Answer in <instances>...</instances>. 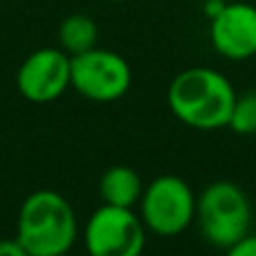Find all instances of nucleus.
<instances>
[{
	"instance_id": "20e7f679",
	"label": "nucleus",
	"mask_w": 256,
	"mask_h": 256,
	"mask_svg": "<svg viewBox=\"0 0 256 256\" xmlns=\"http://www.w3.org/2000/svg\"><path fill=\"white\" fill-rule=\"evenodd\" d=\"M196 200L191 184L180 176H158L142 191L137 214L155 236H180L196 222Z\"/></svg>"
},
{
	"instance_id": "f8f14e48",
	"label": "nucleus",
	"mask_w": 256,
	"mask_h": 256,
	"mask_svg": "<svg viewBox=\"0 0 256 256\" xmlns=\"http://www.w3.org/2000/svg\"><path fill=\"white\" fill-rule=\"evenodd\" d=\"M225 256H256V234H248L243 240L225 250Z\"/></svg>"
},
{
	"instance_id": "9d476101",
	"label": "nucleus",
	"mask_w": 256,
	"mask_h": 256,
	"mask_svg": "<svg viewBox=\"0 0 256 256\" xmlns=\"http://www.w3.org/2000/svg\"><path fill=\"white\" fill-rule=\"evenodd\" d=\"M58 48L70 56L84 54L88 50L97 48L99 38V27L88 14H70L61 20L56 32Z\"/></svg>"
},
{
	"instance_id": "0eeeda50",
	"label": "nucleus",
	"mask_w": 256,
	"mask_h": 256,
	"mask_svg": "<svg viewBox=\"0 0 256 256\" xmlns=\"http://www.w3.org/2000/svg\"><path fill=\"white\" fill-rule=\"evenodd\" d=\"M16 88L32 104H52L70 88V54L61 48H38L16 72Z\"/></svg>"
},
{
	"instance_id": "2eb2a0df",
	"label": "nucleus",
	"mask_w": 256,
	"mask_h": 256,
	"mask_svg": "<svg viewBox=\"0 0 256 256\" xmlns=\"http://www.w3.org/2000/svg\"><path fill=\"white\" fill-rule=\"evenodd\" d=\"M110 2H126V0H110Z\"/></svg>"
},
{
	"instance_id": "9b49d317",
	"label": "nucleus",
	"mask_w": 256,
	"mask_h": 256,
	"mask_svg": "<svg viewBox=\"0 0 256 256\" xmlns=\"http://www.w3.org/2000/svg\"><path fill=\"white\" fill-rule=\"evenodd\" d=\"M227 128H232L236 135H243V137L256 135V90L236 94L234 110H232Z\"/></svg>"
},
{
	"instance_id": "39448f33",
	"label": "nucleus",
	"mask_w": 256,
	"mask_h": 256,
	"mask_svg": "<svg viewBox=\"0 0 256 256\" xmlns=\"http://www.w3.org/2000/svg\"><path fill=\"white\" fill-rule=\"evenodd\" d=\"M146 234L148 230L135 209L102 204L88 216L81 240L88 256H142Z\"/></svg>"
},
{
	"instance_id": "423d86ee",
	"label": "nucleus",
	"mask_w": 256,
	"mask_h": 256,
	"mask_svg": "<svg viewBox=\"0 0 256 256\" xmlns=\"http://www.w3.org/2000/svg\"><path fill=\"white\" fill-rule=\"evenodd\" d=\"M130 63L112 50L92 48L70 56V88L94 104L120 102L130 90Z\"/></svg>"
},
{
	"instance_id": "7ed1b4c3",
	"label": "nucleus",
	"mask_w": 256,
	"mask_h": 256,
	"mask_svg": "<svg viewBox=\"0 0 256 256\" xmlns=\"http://www.w3.org/2000/svg\"><path fill=\"white\" fill-rule=\"evenodd\" d=\"M196 225L202 238L222 252L252 234V202L245 189L232 180L207 184L196 200Z\"/></svg>"
},
{
	"instance_id": "ddd939ff",
	"label": "nucleus",
	"mask_w": 256,
	"mask_h": 256,
	"mask_svg": "<svg viewBox=\"0 0 256 256\" xmlns=\"http://www.w3.org/2000/svg\"><path fill=\"white\" fill-rule=\"evenodd\" d=\"M0 256H30V254L20 245V240L14 236V238H0Z\"/></svg>"
},
{
	"instance_id": "f257e3e1",
	"label": "nucleus",
	"mask_w": 256,
	"mask_h": 256,
	"mask_svg": "<svg viewBox=\"0 0 256 256\" xmlns=\"http://www.w3.org/2000/svg\"><path fill=\"white\" fill-rule=\"evenodd\" d=\"M166 102L173 117L196 130L227 128L236 102V90L214 68H186L171 79Z\"/></svg>"
},
{
	"instance_id": "6e6552de",
	"label": "nucleus",
	"mask_w": 256,
	"mask_h": 256,
	"mask_svg": "<svg viewBox=\"0 0 256 256\" xmlns=\"http://www.w3.org/2000/svg\"><path fill=\"white\" fill-rule=\"evenodd\" d=\"M209 43L227 61H248L256 56V4L227 0L218 16L209 20Z\"/></svg>"
},
{
	"instance_id": "4468645a",
	"label": "nucleus",
	"mask_w": 256,
	"mask_h": 256,
	"mask_svg": "<svg viewBox=\"0 0 256 256\" xmlns=\"http://www.w3.org/2000/svg\"><path fill=\"white\" fill-rule=\"evenodd\" d=\"M225 2H227V0H202V12H204V16L212 20L214 16H218V14H220V9L225 7Z\"/></svg>"
},
{
	"instance_id": "f03ea898",
	"label": "nucleus",
	"mask_w": 256,
	"mask_h": 256,
	"mask_svg": "<svg viewBox=\"0 0 256 256\" xmlns=\"http://www.w3.org/2000/svg\"><path fill=\"white\" fill-rule=\"evenodd\" d=\"M16 238L30 256H66L79 238L74 207L54 189L34 191L18 209Z\"/></svg>"
},
{
	"instance_id": "1a4fd4ad",
	"label": "nucleus",
	"mask_w": 256,
	"mask_h": 256,
	"mask_svg": "<svg viewBox=\"0 0 256 256\" xmlns=\"http://www.w3.org/2000/svg\"><path fill=\"white\" fill-rule=\"evenodd\" d=\"M142 191H144V182H142L140 173L126 164H115V166L106 168L99 178V196H102L104 204L132 209L140 202Z\"/></svg>"
}]
</instances>
